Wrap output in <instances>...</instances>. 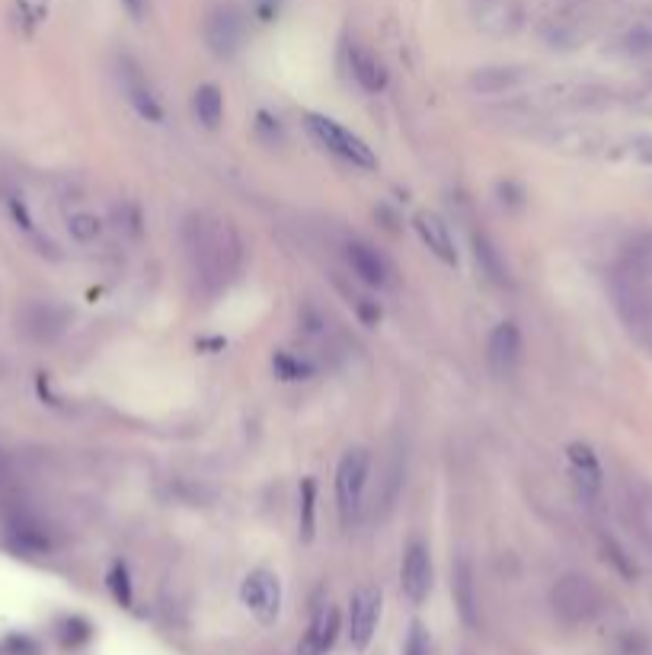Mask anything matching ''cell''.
<instances>
[{
  "label": "cell",
  "instance_id": "6da1fadb",
  "mask_svg": "<svg viewBox=\"0 0 652 655\" xmlns=\"http://www.w3.org/2000/svg\"><path fill=\"white\" fill-rule=\"evenodd\" d=\"M183 250L189 259V272L205 298H215V294L231 288V282H237V275L243 272V256H247L237 227L227 218L208 215V211L183 221Z\"/></svg>",
  "mask_w": 652,
  "mask_h": 655
},
{
  "label": "cell",
  "instance_id": "7a4b0ae2",
  "mask_svg": "<svg viewBox=\"0 0 652 655\" xmlns=\"http://www.w3.org/2000/svg\"><path fill=\"white\" fill-rule=\"evenodd\" d=\"M304 128L320 147H326L330 154H336L339 160L352 163L358 170H374L378 167V157L368 147L365 138H358L352 128L339 125L330 116H320V112H304Z\"/></svg>",
  "mask_w": 652,
  "mask_h": 655
},
{
  "label": "cell",
  "instance_id": "3957f363",
  "mask_svg": "<svg viewBox=\"0 0 652 655\" xmlns=\"http://www.w3.org/2000/svg\"><path fill=\"white\" fill-rule=\"evenodd\" d=\"M371 451L355 445L346 454L339 457V467H336V502H339V515L342 521L355 518L362 512V502L368 493V480H371Z\"/></svg>",
  "mask_w": 652,
  "mask_h": 655
},
{
  "label": "cell",
  "instance_id": "277c9868",
  "mask_svg": "<svg viewBox=\"0 0 652 655\" xmlns=\"http://www.w3.org/2000/svg\"><path fill=\"white\" fill-rule=\"evenodd\" d=\"M202 36L208 52L215 58H234L243 45V16L240 10L231 4V0H221L208 13H205V23H202Z\"/></svg>",
  "mask_w": 652,
  "mask_h": 655
},
{
  "label": "cell",
  "instance_id": "5b68a950",
  "mask_svg": "<svg viewBox=\"0 0 652 655\" xmlns=\"http://www.w3.org/2000/svg\"><path fill=\"white\" fill-rule=\"evenodd\" d=\"M116 74H119V87H122V93H125L128 106H132L144 122L163 125L167 112H163V106H160V100H157V93H154V87H151V80H148V74H144V68L138 64V58L119 55Z\"/></svg>",
  "mask_w": 652,
  "mask_h": 655
},
{
  "label": "cell",
  "instance_id": "8992f818",
  "mask_svg": "<svg viewBox=\"0 0 652 655\" xmlns=\"http://www.w3.org/2000/svg\"><path fill=\"white\" fill-rule=\"evenodd\" d=\"M381 608H384V595L378 585H362L352 592L346 627H349V643L355 652H365L371 646L374 633H378V624H381Z\"/></svg>",
  "mask_w": 652,
  "mask_h": 655
},
{
  "label": "cell",
  "instance_id": "52a82bcc",
  "mask_svg": "<svg viewBox=\"0 0 652 655\" xmlns=\"http://www.w3.org/2000/svg\"><path fill=\"white\" fill-rule=\"evenodd\" d=\"M598 604H601V595H598L595 582L579 576V572H569V576H563L553 585V608H557V614L569 620V624H582V620L595 617Z\"/></svg>",
  "mask_w": 652,
  "mask_h": 655
},
{
  "label": "cell",
  "instance_id": "ba28073f",
  "mask_svg": "<svg viewBox=\"0 0 652 655\" xmlns=\"http://www.w3.org/2000/svg\"><path fill=\"white\" fill-rule=\"evenodd\" d=\"M0 208H4V215L10 218V224L16 227V231H20L32 243V250L48 256V259H58V247L42 234V227L36 224V215H32L23 189L16 183H10V179H0Z\"/></svg>",
  "mask_w": 652,
  "mask_h": 655
},
{
  "label": "cell",
  "instance_id": "9c48e42d",
  "mask_svg": "<svg viewBox=\"0 0 652 655\" xmlns=\"http://www.w3.org/2000/svg\"><path fill=\"white\" fill-rule=\"evenodd\" d=\"M240 601L259 624H275L282 614V582L272 569H253L240 585Z\"/></svg>",
  "mask_w": 652,
  "mask_h": 655
},
{
  "label": "cell",
  "instance_id": "30bf717a",
  "mask_svg": "<svg viewBox=\"0 0 652 655\" xmlns=\"http://www.w3.org/2000/svg\"><path fill=\"white\" fill-rule=\"evenodd\" d=\"M566 461H569V473H573V483L579 489V499L589 509H595L601 502V493H605V470H601L598 454L585 441H573L566 448Z\"/></svg>",
  "mask_w": 652,
  "mask_h": 655
},
{
  "label": "cell",
  "instance_id": "8fae6325",
  "mask_svg": "<svg viewBox=\"0 0 652 655\" xmlns=\"http://www.w3.org/2000/svg\"><path fill=\"white\" fill-rule=\"evenodd\" d=\"M74 314L64 304L58 301H29L20 314V323H23V333L36 342H55L68 333Z\"/></svg>",
  "mask_w": 652,
  "mask_h": 655
},
{
  "label": "cell",
  "instance_id": "7c38bea8",
  "mask_svg": "<svg viewBox=\"0 0 652 655\" xmlns=\"http://www.w3.org/2000/svg\"><path fill=\"white\" fill-rule=\"evenodd\" d=\"M346 262H349V269H352V275H355L358 285L378 288V291L397 285V272H394V266L387 262V256L378 253L374 247H368V243H362V240L346 243Z\"/></svg>",
  "mask_w": 652,
  "mask_h": 655
},
{
  "label": "cell",
  "instance_id": "4fadbf2b",
  "mask_svg": "<svg viewBox=\"0 0 652 655\" xmlns=\"http://www.w3.org/2000/svg\"><path fill=\"white\" fill-rule=\"evenodd\" d=\"M400 588L413 604H422L432 592V553L422 540H410L400 563Z\"/></svg>",
  "mask_w": 652,
  "mask_h": 655
},
{
  "label": "cell",
  "instance_id": "5bb4252c",
  "mask_svg": "<svg viewBox=\"0 0 652 655\" xmlns=\"http://www.w3.org/2000/svg\"><path fill=\"white\" fill-rule=\"evenodd\" d=\"M486 358H489V368H493L496 378H509V374L521 362V330H518V323L505 320V323L496 326L493 333H489Z\"/></svg>",
  "mask_w": 652,
  "mask_h": 655
},
{
  "label": "cell",
  "instance_id": "9a60e30c",
  "mask_svg": "<svg viewBox=\"0 0 652 655\" xmlns=\"http://www.w3.org/2000/svg\"><path fill=\"white\" fill-rule=\"evenodd\" d=\"M413 227L419 240L426 243L429 253L445 262V266H458V247H454V237H451V227L442 215H435V211H416L413 218Z\"/></svg>",
  "mask_w": 652,
  "mask_h": 655
},
{
  "label": "cell",
  "instance_id": "2e32d148",
  "mask_svg": "<svg viewBox=\"0 0 652 655\" xmlns=\"http://www.w3.org/2000/svg\"><path fill=\"white\" fill-rule=\"evenodd\" d=\"M339 627H342L339 611L333 608V604H323V608L314 614L307 633L301 636L298 655H326L336 646V640H339Z\"/></svg>",
  "mask_w": 652,
  "mask_h": 655
},
{
  "label": "cell",
  "instance_id": "e0dca14e",
  "mask_svg": "<svg viewBox=\"0 0 652 655\" xmlns=\"http://www.w3.org/2000/svg\"><path fill=\"white\" fill-rule=\"evenodd\" d=\"M349 71L355 77V84L362 87L365 93H384L390 84V74H387V64L371 52V48L352 42L349 45Z\"/></svg>",
  "mask_w": 652,
  "mask_h": 655
},
{
  "label": "cell",
  "instance_id": "ac0fdd59",
  "mask_svg": "<svg viewBox=\"0 0 652 655\" xmlns=\"http://www.w3.org/2000/svg\"><path fill=\"white\" fill-rule=\"evenodd\" d=\"M470 247H474V259H477V269L483 272L486 282H493L499 288H512V275L505 259L499 253V247L493 243L486 231H470Z\"/></svg>",
  "mask_w": 652,
  "mask_h": 655
},
{
  "label": "cell",
  "instance_id": "d6986e66",
  "mask_svg": "<svg viewBox=\"0 0 652 655\" xmlns=\"http://www.w3.org/2000/svg\"><path fill=\"white\" fill-rule=\"evenodd\" d=\"M477 20L489 32H515L521 23V7L515 0H480L477 4Z\"/></svg>",
  "mask_w": 652,
  "mask_h": 655
},
{
  "label": "cell",
  "instance_id": "ffe728a7",
  "mask_svg": "<svg viewBox=\"0 0 652 655\" xmlns=\"http://www.w3.org/2000/svg\"><path fill=\"white\" fill-rule=\"evenodd\" d=\"M192 116L202 128L208 131H218L224 122V93L215 84H202L199 90L192 93Z\"/></svg>",
  "mask_w": 652,
  "mask_h": 655
},
{
  "label": "cell",
  "instance_id": "44dd1931",
  "mask_svg": "<svg viewBox=\"0 0 652 655\" xmlns=\"http://www.w3.org/2000/svg\"><path fill=\"white\" fill-rule=\"evenodd\" d=\"M272 371H275V378L279 381H311L317 378V362H311L307 355H298V352H291V349H275L272 355Z\"/></svg>",
  "mask_w": 652,
  "mask_h": 655
},
{
  "label": "cell",
  "instance_id": "7402d4cb",
  "mask_svg": "<svg viewBox=\"0 0 652 655\" xmlns=\"http://www.w3.org/2000/svg\"><path fill=\"white\" fill-rule=\"evenodd\" d=\"M454 601H458L461 617L467 624H477V592H474V566L464 556L454 566Z\"/></svg>",
  "mask_w": 652,
  "mask_h": 655
},
{
  "label": "cell",
  "instance_id": "603a6c76",
  "mask_svg": "<svg viewBox=\"0 0 652 655\" xmlns=\"http://www.w3.org/2000/svg\"><path fill=\"white\" fill-rule=\"evenodd\" d=\"M521 80V71L515 68H483L470 74V90L480 96H499L505 90H512Z\"/></svg>",
  "mask_w": 652,
  "mask_h": 655
},
{
  "label": "cell",
  "instance_id": "cb8c5ba5",
  "mask_svg": "<svg viewBox=\"0 0 652 655\" xmlns=\"http://www.w3.org/2000/svg\"><path fill=\"white\" fill-rule=\"evenodd\" d=\"M10 537H13L23 550H29V553L52 550V537H48V531L42 528V524H39L36 518H29V515L10 521Z\"/></svg>",
  "mask_w": 652,
  "mask_h": 655
},
{
  "label": "cell",
  "instance_id": "d4e9b609",
  "mask_svg": "<svg viewBox=\"0 0 652 655\" xmlns=\"http://www.w3.org/2000/svg\"><path fill=\"white\" fill-rule=\"evenodd\" d=\"M317 534V480L304 477L301 480V509H298V537L304 544H311Z\"/></svg>",
  "mask_w": 652,
  "mask_h": 655
},
{
  "label": "cell",
  "instance_id": "484cf974",
  "mask_svg": "<svg viewBox=\"0 0 652 655\" xmlns=\"http://www.w3.org/2000/svg\"><path fill=\"white\" fill-rule=\"evenodd\" d=\"M106 588L116 604L122 608H132L135 604V582H132V569H128L125 560H112L109 572H106Z\"/></svg>",
  "mask_w": 652,
  "mask_h": 655
},
{
  "label": "cell",
  "instance_id": "4316f807",
  "mask_svg": "<svg viewBox=\"0 0 652 655\" xmlns=\"http://www.w3.org/2000/svg\"><path fill=\"white\" fill-rule=\"evenodd\" d=\"M336 285H339V291L349 298V304L355 307L358 320H362L365 326H378V323H381V304H378V301L368 298V294H362V291H355L352 285L342 282V278H336Z\"/></svg>",
  "mask_w": 652,
  "mask_h": 655
},
{
  "label": "cell",
  "instance_id": "83f0119b",
  "mask_svg": "<svg viewBox=\"0 0 652 655\" xmlns=\"http://www.w3.org/2000/svg\"><path fill=\"white\" fill-rule=\"evenodd\" d=\"M598 537H601V550H605V556L611 560V566L621 572L624 579H637V566H633V560L627 556V550L621 547V540H617L614 534H608V531H598Z\"/></svg>",
  "mask_w": 652,
  "mask_h": 655
},
{
  "label": "cell",
  "instance_id": "f1b7e54d",
  "mask_svg": "<svg viewBox=\"0 0 652 655\" xmlns=\"http://www.w3.org/2000/svg\"><path fill=\"white\" fill-rule=\"evenodd\" d=\"M45 13H48V0H16V7H13L16 26H20L26 36L36 32V26L45 20Z\"/></svg>",
  "mask_w": 652,
  "mask_h": 655
},
{
  "label": "cell",
  "instance_id": "f546056e",
  "mask_svg": "<svg viewBox=\"0 0 652 655\" xmlns=\"http://www.w3.org/2000/svg\"><path fill=\"white\" fill-rule=\"evenodd\" d=\"M68 231L77 243H93L103 234V221L93 215V211H74L68 218Z\"/></svg>",
  "mask_w": 652,
  "mask_h": 655
},
{
  "label": "cell",
  "instance_id": "4dcf8cb0",
  "mask_svg": "<svg viewBox=\"0 0 652 655\" xmlns=\"http://www.w3.org/2000/svg\"><path fill=\"white\" fill-rule=\"evenodd\" d=\"M58 633H61V643L64 646H84L90 636H93V627L87 624L84 617H64L61 620V627H58Z\"/></svg>",
  "mask_w": 652,
  "mask_h": 655
},
{
  "label": "cell",
  "instance_id": "1f68e13d",
  "mask_svg": "<svg viewBox=\"0 0 652 655\" xmlns=\"http://www.w3.org/2000/svg\"><path fill=\"white\" fill-rule=\"evenodd\" d=\"M624 48L627 52H637V55H652V20L633 26L624 36Z\"/></svg>",
  "mask_w": 652,
  "mask_h": 655
},
{
  "label": "cell",
  "instance_id": "d6a6232c",
  "mask_svg": "<svg viewBox=\"0 0 652 655\" xmlns=\"http://www.w3.org/2000/svg\"><path fill=\"white\" fill-rule=\"evenodd\" d=\"M403 655H429V633H426V627H422V624H413V627H410V636H406Z\"/></svg>",
  "mask_w": 652,
  "mask_h": 655
},
{
  "label": "cell",
  "instance_id": "836d02e7",
  "mask_svg": "<svg viewBox=\"0 0 652 655\" xmlns=\"http://www.w3.org/2000/svg\"><path fill=\"white\" fill-rule=\"evenodd\" d=\"M253 16L259 23H275L279 20V13H282V7H285V0H253Z\"/></svg>",
  "mask_w": 652,
  "mask_h": 655
},
{
  "label": "cell",
  "instance_id": "e575fe53",
  "mask_svg": "<svg viewBox=\"0 0 652 655\" xmlns=\"http://www.w3.org/2000/svg\"><path fill=\"white\" fill-rule=\"evenodd\" d=\"M256 119H259V122H256L259 135H269V141H272V144H275V141H282L285 131H282V125H279V119H272L269 112H259Z\"/></svg>",
  "mask_w": 652,
  "mask_h": 655
},
{
  "label": "cell",
  "instance_id": "d590c367",
  "mask_svg": "<svg viewBox=\"0 0 652 655\" xmlns=\"http://www.w3.org/2000/svg\"><path fill=\"white\" fill-rule=\"evenodd\" d=\"M122 7H125V13L132 16V20H144L148 16V7H151V0H122Z\"/></svg>",
  "mask_w": 652,
  "mask_h": 655
}]
</instances>
